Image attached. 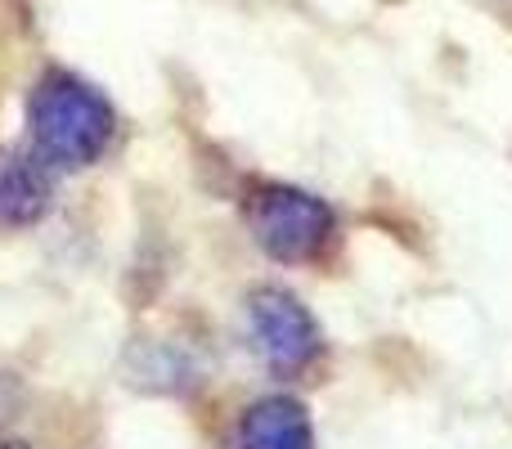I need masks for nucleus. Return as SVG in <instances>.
<instances>
[{
	"instance_id": "7ed1b4c3",
	"label": "nucleus",
	"mask_w": 512,
	"mask_h": 449,
	"mask_svg": "<svg viewBox=\"0 0 512 449\" xmlns=\"http://www.w3.org/2000/svg\"><path fill=\"white\" fill-rule=\"evenodd\" d=\"M248 333H252L256 355H261L279 378L306 373L310 364L319 360V351H324L315 319L283 288H256L248 297Z\"/></svg>"
},
{
	"instance_id": "20e7f679",
	"label": "nucleus",
	"mask_w": 512,
	"mask_h": 449,
	"mask_svg": "<svg viewBox=\"0 0 512 449\" xmlns=\"http://www.w3.org/2000/svg\"><path fill=\"white\" fill-rule=\"evenodd\" d=\"M239 449H315L310 414L288 396L252 405L239 423Z\"/></svg>"
},
{
	"instance_id": "423d86ee",
	"label": "nucleus",
	"mask_w": 512,
	"mask_h": 449,
	"mask_svg": "<svg viewBox=\"0 0 512 449\" xmlns=\"http://www.w3.org/2000/svg\"><path fill=\"white\" fill-rule=\"evenodd\" d=\"M499 5H508V9H512V0H499Z\"/></svg>"
},
{
	"instance_id": "f03ea898",
	"label": "nucleus",
	"mask_w": 512,
	"mask_h": 449,
	"mask_svg": "<svg viewBox=\"0 0 512 449\" xmlns=\"http://www.w3.org/2000/svg\"><path fill=\"white\" fill-rule=\"evenodd\" d=\"M243 221H248L256 247L283 265L315 261L333 238V207L288 185H252L243 198Z\"/></svg>"
},
{
	"instance_id": "f257e3e1",
	"label": "nucleus",
	"mask_w": 512,
	"mask_h": 449,
	"mask_svg": "<svg viewBox=\"0 0 512 449\" xmlns=\"http://www.w3.org/2000/svg\"><path fill=\"white\" fill-rule=\"evenodd\" d=\"M113 104L63 68H50L27 99V131L45 167L77 171L90 167L113 140Z\"/></svg>"
},
{
	"instance_id": "39448f33",
	"label": "nucleus",
	"mask_w": 512,
	"mask_h": 449,
	"mask_svg": "<svg viewBox=\"0 0 512 449\" xmlns=\"http://www.w3.org/2000/svg\"><path fill=\"white\" fill-rule=\"evenodd\" d=\"M50 207V180L41 162L23 153H0V229L36 225Z\"/></svg>"
}]
</instances>
